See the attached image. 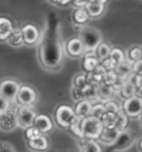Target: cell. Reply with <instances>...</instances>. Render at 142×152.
<instances>
[{
	"label": "cell",
	"mask_w": 142,
	"mask_h": 152,
	"mask_svg": "<svg viewBox=\"0 0 142 152\" xmlns=\"http://www.w3.org/2000/svg\"><path fill=\"white\" fill-rule=\"evenodd\" d=\"M38 47V58L41 67L47 71H59L62 68L64 51L61 42L60 23L57 19L51 18L47 22Z\"/></svg>",
	"instance_id": "cell-1"
},
{
	"label": "cell",
	"mask_w": 142,
	"mask_h": 152,
	"mask_svg": "<svg viewBox=\"0 0 142 152\" xmlns=\"http://www.w3.org/2000/svg\"><path fill=\"white\" fill-rule=\"evenodd\" d=\"M80 39L83 43L86 52H94L97 47L102 42V34L91 26H84L80 29Z\"/></svg>",
	"instance_id": "cell-2"
},
{
	"label": "cell",
	"mask_w": 142,
	"mask_h": 152,
	"mask_svg": "<svg viewBox=\"0 0 142 152\" xmlns=\"http://www.w3.org/2000/svg\"><path fill=\"white\" fill-rule=\"evenodd\" d=\"M80 131L82 134V139L84 140H98L100 137L103 126L99 119L87 117L79 121Z\"/></svg>",
	"instance_id": "cell-3"
},
{
	"label": "cell",
	"mask_w": 142,
	"mask_h": 152,
	"mask_svg": "<svg viewBox=\"0 0 142 152\" xmlns=\"http://www.w3.org/2000/svg\"><path fill=\"white\" fill-rule=\"evenodd\" d=\"M54 121L60 128H70L75 123L79 122L80 120L77 118L71 107L67 104H60L54 111Z\"/></svg>",
	"instance_id": "cell-4"
},
{
	"label": "cell",
	"mask_w": 142,
	"mask_h": 152,
	"mask_svg": "<svg viewBox=\"0 0 142 152\" xmlns=\"http://www.w3.org/2000/svg\"><path fill=\"white\" fill-rule=\"evenodd\" d=\"M38 100V92L34 87L30 85H20L18 90L16 101L19 107H32L36 104Z\"/></svg>",
	"instance_id": "cell-5"
},
{
	"label": "cell",
	"mask_w": 142,
	"mask_h": 152,
	"mask_svg": "<svg viewBox=\"0 0 142 152\" xmlns=\"http://www.w3.org/2000/svg\"><path fill=\"white\" fill-rule=\"evenodd\" d=\"M36 111L31 107H18L16 110V117H17L18 127L22 129H28L34 126V121L36 119Z\"/></svg>",
	"instance_id": "cell-6"
},
{
	"label": "cell",
	"mask_w": 142,
	"mask_h": 152,
	"mask_svg": "<svg viewBox=\"0 0 142 152\" xmlns=\"http://www.w3.org/2000/svg\"><path fill=\"white\" fill-rule=\"evenodd\" d=\"M121 110L128 118H138L142 114V98L134 97L127 99L122 103Z\"/></svg>",
	"instance_id": "cell-7"
},
{
	"label": "cell",
	"mask_w": 142,
	"mask_h": 152,
	"mask_svg": "<svg viewBox=\"0 0 142 152\" xmlns=\"http://www.w3.org/2000/svg\"><path fill=\"white\" fill-rule=\"evenodd\" d=\"M64 55L70 58H82L86 53V49L79 37H73L66 41L63 46Z\"/></svg>",
	"instance_id": "cell-8"
},
{
	"label": "cell",
	"mask_w": 142,
	"mask_h": 152,
	"mask_svg": "<svg viewBox=\"0 0 142 152\" xmlns=\"http://www.w3.org/2000/svg\"><path fill=\"white\" fill-rule=\"evenodd\" d=\"M20 30L23 37V45L26 47H34L39 43L41 34L37 26L32 23H26Z\"/></svg>",
	"instance_id": "cell-9"
},
{
	"label": "cell",
	"mask_w": 142,
	"mask_h": 152,
	"mask_svg": "<svg viewBox=\"0 0 142 152\" xmlns=\"http://www.w3.org/2000/svg\"><path fill=\"white\" fill-rule=\"evenodd\" d=\"M20 83L13 79H4L0 81V96L9 101H16Z\"/></svg>",
	"instance_id": "cell-10"
},
{
	"label": "cell",
	"mask_w": 142,
	"mask_h": 152,
	"mask_svg": "<svg viewBox=\"0 0 142 152\" xmlns=\"http://www.w3.org/2000/svg\"><path fill=\"white\" fill-rule=\"evenodd\" d=\"M18 127L16 110L8 109L4 113L0 114V130L4 132H10Z\"/></svg>",
	"instance_id": "cell-11"
},
{
	"label": "cell",
	"mask_w": 142,
	"mask_h": 152,
	"mask_svg": "<svg viewBox=\"0 0 142 152\" xmlns=\"http://www.w3.org/2000/svg\"><path fill=\"white\" fill-rule=\"evenodd\" d=\"M84 9L90 19L100 18L107 9V1L105 0H88Z\"/></svg>",
	"instance_id": "cell-12"
},
{
	"label": "cell",
	"mask_w": 142,
	"mask_h": 152,
	"mask_svg": "<svg viewBox=\"0 0 142 152\" xmlns=\"http://www.w3.org/2000/svg\"><path fill=\"white\" fill-rule=\"evenodd\" d=\"M32 127L37 129L41 134L46 135L53 130V122L46 114H37Z\"/></svg>",
	"instance_id": "cell-13"
},
{
	"label": "cell",
	"mask_w": 142,
	"mask_h": 152,
	"mask_svg": "<svg viewBox=\"0 0 142 152\" xmlns=\"http://www.w3.org/2000/svg\"><path fill=\"white\" fill-rule=\"evenodd\" d=\"M27 147L32 152H47L50 149V140L47 135L41 134L36 139L27 141Z\"/></svg>",
	"instance_id": "cell-14"
},
{
	"label": "cell",
	"mask_w": 142,
	"mask_h": 152,
	"mask_svg": "<svg viewBox=\"0 0 142 152\" xmlns=\"http://www.w3.org/2000/svg\"><path fill=\"white\" fill-rule=\"evenodd\" d=\"M121 131L118 130L117 128H103L102 132H101L100 137L98 138V141L102 144L109 145V147H112L114 145V143L117 142L119 134H120Z\"/></svg>",
	"instance_id": "cell-15"
},
{
	"label": "cell",
	"mask_w": 142,
	"mask_h": 152,
	"mask_svg": "<svg viewBox=\"0 0 142 152\" xmlns=\"http://www.w3.org/2000/svg\"><path fill=\"white\" fill-rule=\"evenodd\" d=\"M134 137L133 134L128 130H123L120 132L119 134V138H118L117 142L114 143V151L117 152H121L125 151L127 149H129L131 147V144L133 142Z\"/></svg>",
	"instance_id": "cell-16"
},
{
	"label": "cell",
	"mask_w": 142,
	"mask_h": 152,
	"mask_svg": "<svg viewBox=\"0 0 142 152\" xmlns=\"http://www.w3.org/2000/svg\"><path fill=\"white\" fill-rule=\"evenodd\" d=\"M100 64V61L98 60L94 52H86L82 56V69L87 75L92 72Z\"/></svg>",
	"instance_id": "cell-17"
},
{
	"label": "cell",
	"mask_w": 142,
	"mask_h": 152,
	"mask_svg": "<svg viewBox=\"0 0 142 152\" xmlns=\"http://www.w3.org/2000/svg\"><path fill=\"white\" fill-rule=\"evenodd\" d=\"M13 29L12 21L9 18L0 16V42H6Z\"/></svg>",
	"instance_id": "cell-18"
},
{
	"label": "cell",
	"mask_w": 142,
	"mask_h": 152,
	"mask_svg": "<svg viewBox=\"0 0 142 152\" xmlns=\"http://www.w3.org/2000/svg\"><path fill=\"white\" fill-rule=\"evenodd\" d=\"M91 108H92V103L88 100H82V101H79L75 103V107L73 111H75V114L77 115V118L79 120H82V119L87 118L90 115V112H91Z\"/></svg>",
	"instance_id": "cell-19"
},
{
	"label": "cell",
	"mask_w": 142,
	"mask_h": 152,
	"mask_svg": "<svg viewBox=\"0 0 142 152\" xmlns=\"http://www.w3.org/2000/svg\"><path fill=\"white\" fill-rule=\"evenodd\" d=\"M105 72L107 71L99 64L93 71L87 75L88 85L93 86V87H98L100 83H102V80H103V77H105Z\"/></svg>",
	"instance_id": "cell-20"
},
{
	"label": "cell",
	"mask_w": 142,
	"mask_h": 152,
	"mask_svg": "<svg viewBox=\"0 0 142 152\" xmlns=\"http://www.w3.org/2000/svg\"><path fill=\"white\" fill-rule=\"evenodd\" d=\"M113 96H114V90L112 89V87L107 86L105 83H100L97 87V98L101 101H111Z\"/></svg>",
	"instance_id": "cell-21"
},
{
	"label": "cell",
	"mask_w": 142,
	"mask_h": 152,
	"mask_svg": "<svg viewBox=\"0 0 142 152\" xmlns=\"http://www.w3.org/2000/svg\"><path fill=\"white\" fill-rule=\"evenodd\" d=\"M90 20L88 13L84 8L75 9V11L72 13V21L75 26H79L80 28H82L87 25V22Z\"/></svg>",
	"instance_id": "cell-22"
},
{
	"label": "cell",
	"mask_w": 142,
	"mask_h": 152,
	"mask_svg": "<svg viewBox=\"0 0 142 152\" xmlns=\"http://www.w3.org/2000/svg\"><path fill=\"white\" fill-rule=\"evenodd\" d=\"M114 72L117 73L118 78H121L127 80L131 75H132V64H130L129 61H122L121 64H119L114 68Z\"/></svg>",
	"instance_id": "cell-23"
},
{
	"label": "cell",
	"mask_w": 142,
	"mask_h": 152,
	"mask_svg": "<svg viewBox=\"0 0 142 152\" xmlns=\"http://www.w3.org/2000/svg\"><path fill=\"white\" fill-rule=\"evenodd\" d=\"M125 57H127V61H129L131 64H135L138 61H141L142 60V48L139 46H132L130 47L129 49L127 50V53H125Z\"/></svg>",
	"instance_id": "cell-24"
},
{
	"label": "cell",
	"mask_w": 142,
	"mask_h": 152,
	"mask_svg": "<svg viewBox=\"0 0 142 152\" xmlns=\"http://www.w3.org/2000/svg\"><path fill=\"white\" fill-rule=\"evenodd\" d=\"M6 42L8 43L9 46L12 47V48H21V47L25 46L23 45V37H22V34H21V30L18 29V28L17 29L15 28Z\"/></svg>",
	"instance_id": "cell-25"
},
{
	"label": "cell",
	"mask_w": 142,
	"mask_h": 152,
	"mask_svg": "<svg viewBox=\"0 0 142 152\" xmlns=\"http://www.w3.org/2000/svg\"><path fill=\"white\" fill-rule=\"evenodd\" d=\"M135 92H137V88L128 80H125V82L123 83L121 89L119 90L120 97H121L123 100H127V99H130V98L134 97V96H135Z\"/></svg>",
	"instance_id": "cell-26"
},
{
	"label": "cell",
	"mask_w": 142,
	"mask_h": 152,
	"mask_svg": "<svg viewBox=\"0 0 142 152\" xmlns=\"http://www.w3.org/2000/svg\"><path fill=\"white\" fill-rule=\"evenodd\" d=\"M110 51H111V46L107 42H102L97 47V49L94 50V53H96L97 58L99 61H102V60L107 59L110 55Z\"/></svg>",
	"instance_id": "cell-27"
},
{
	"label": "cell",
	"mask_w": 142,
	"mask_h": 152,
	"mask_svg": "<svg viewBox=\"0 0 142 152\" xmlns=\"http://www.w3.org/2000/svg\"><path fill=\"white\" fill-rule=\"evenodd\" d=\"M129 123V118L125 115V113L120 109V111L116 114V121H114V128H117L118 130L123 131Z\"/></svg>",
	"instance_id": "cell-28"
},
{
	"label": "cell",
	"mask_w": 142,
	"mask_h": 152,
	"mask_svg": "<svg viewBox=\"0 0 142 152\" xmlns=\"http://www.w3.org/2000/svg\"><path fill=\"white\" fill-rule=\"evenodd\" d=\"M109 58L111 59V61H112L113 64L117 66V64H121L122 61H124L125 56H124L123 50L120 49V48H111V51H110Z\"/></svg>",
	"instance_id": "cell-29"
},
{
	"label": "cell",
	"mask_w": 142,
	"mask_h": 152,
	"mask_svg": "<svg viewBox=\"0 0 142 152\" xmlns=\"http://www.w3.org/2000/svg\"><path fill=\"white\" fill-rule=\"evenodd\" d=\"M81 152H102L99 142L94 140H84Z\"/></svg>",
	"instance_id": "cell-30"
},
{
	"label": "cell",
	"mask_w": 142,
	"mask_h": 152,
	"mask_svg": "<svg viewBox=\"0 0 142 152\" xmlns=\"http://www.w3.org/2000/svg\"><path fill=\"white\" fill-rule=\"evenodd\" d=\"M87 86H88L87 75H84V73H78V75H75L73 77V79H72V87L80 89V90H83Z\"/></svg>",
	"instance_id": "cell-31"
},
{
	"label": "cell",
	"mask_w": 142,
	"mask_h": 152,
	"mask_svg": "<svg viewBox=\"0 0 142 152\" xmlns=\"http://www.w3.org/2000/svg\"><path fill=\"white\" fill-rule=\"evenodd\" d=\"M82 92H83L84 100H88V101L91 102V101H93V100L98 99V98H97V87L88 85L83 90H82Z\"/></svg>",
	"instance_id": "cell-32"
},
{
	"label": "cell",
	"mask_w": 142,
	"mask_h": 152,
	"mask_svg": "<svg viewBox=\"0 0 142 152\" xmlns=\"http://www.w3.org/2000/svg\"><path fill=\"white\" fill-rule=\"evenodd\" d=\"M100 121L103 128H113L114 127V121H116V114L105 112V114L101 117Z\"/></svg>",
	"instance_id": "cell-33"
},
{
	"label": "cell",
	"mask_w": 142,
	"mask_h": 152,
	"mask_svg": "<svg viewBox=\"0 0 142 152\" xmlns=\"http://www.w3.org/2000/svg\"><path fill=\"white\" fill-rule=\"evenodd\" d=\"M105 110L103 103H98V104L92 106L91 112H90V115H89V117H92V118H96L100 120L101 117L105 114Z\"/></svg>",
	"instance_id": "cell-34"
},
{
	"label": "cell",
	"mask_w": 142,
	"mask_h": 152,
	"mask_svg": "<svg viewBox=\"0 0 142 152\" xmlns=\"http://www.w3.org/2000/svg\"><path fill=\"white\" fill-rule=\"evenodd\" d=\"M117 80H118V76H117V73L114 72V70H112V71H107L105 77H103L102 83H105V85H107V86H110V87H113V86L116 85Z\"/></svg>",
	"instance_id": "cell-35"
},
{
	"label": "cell",
	"mask_w": 142,
	"mask_h": 152,
	"mask_svg": "<svg viewBox=\"0 0 142 152\" xmlns=\"http://www.w3.org/2000/svg\"><path fill=\"white\" fill-rule=\"evenodd\" d=\"M105 106V110L107 113H111V114H117L119 111H120V107L118 106L116 102L113 101H107L103 103Z\"/></svg>",
	"instance_id": "cell-36"
},
{
	"label": "cell",
	"mask_w": 142,
	"mask_h": 152,
	"mask_svg": "<svg viewBox=\"0 0 142 152\" xmlns=\"http://www.w3.org/2000/svg\"><path fill=\"white\" fill-rule=\"evenodd\" d=\"M70 96H71V99H72L75 103H77V102H79V101H82V100H84L82 90L77 89V88H75V87H72V88H71Z\"/></svg>",
	"instance_id": "cell-37"
},
{
	"label": "cell",
	"mask_w": 142,
	"mask_h": 152,
	"mask_svg": "<svg viewBox=\"0 0 142 152\" xmlns=\"http://www.w3.org/2000/svg\"><path fill=\"white\" fill-rule=\"evenodd\" d=\"M41 133L37 130V129H34V127L31 128H28V129H26V132H25V137H26V140L27 141H29V140H34L38 137H40Z\"/></svg>",
	"instance_id": "cell-38"
},
{
	"label": "cell",
	"mask_w": 142,
	"mask_h": 152,
	"mask_svg": "<svg viewBox=\"0 0 142 152\" xmlns=\"http://www.w3.org/2000/svg\"><path fill=\"white\" fill-rule=\"evenodd\" d=\"M0 152H17V150L10 142L0 141Z\"/></svg>",
	"instance_id": "cell-39"
},
{
	"label": "cell",
	"mask_w": 142,
	"mask_h": 152,
	"mask_svg": "<svg viewBox=\"0 0 142 152\" xmlns=\"http://www.w3.org/2000/svg\"><path fill=\"white\" fill-rule=\"evenodd\" d=\"M8 109H10V101L0 96V114L4 113Z\"/></svg>",
	"instance_id": "cell-40"
},
{
	"label": "cell",
	"mask_w": 142,
	"mask_h": 152,
	"mask_svg": "<svg viewBox=\"0 0 142 152\" xmlns=\"http://www.w3.org/2000/svg\"><path fill=\"white\" fill-rule=\"evenodd\" d=\"M50 2H52V4L57 6V7H60V8H66V7L71 4L70 0H53V1H50Z\"/></svg>",
	"instance_id": "cell-41"
},
{
	"label": "cell",
	"mask_w": 142,
	"mask_h": 152,
	"mask_svg": "<svg viewBox=\"0 0 142 152\" xmlns=\"http://www.w3.org/2000/svg\"><path fill=\"white\" fill-rule=\"evenodd\" d=\"M88 2V0H72L71 1V6L75 9H79V8H84L86 7V4Z\"/></svg>",
	"instance_id": "cell-42"
},
{
	"label": "cell",
	"mask_w": 142,
	"mask_h": 152,
	"mask_svg": "<svg viewBox=\"0 0 142 152\" xmlns=\"http://www.w3.org/2000/svg\"><path fill=\"white\" fill-rule=\"evenodd\" d=\"M138 150L140 152H142V139L139 141V143H138Z\"/></svg>",
	"instance_id": "cell-43"
},
{
	"label": "cell",
	"mask_w": 142,
	"mask_h": 152,
	"mask_svg": "<svg viewBox=\"0 0 142 152\" xmlns=\"http://www.w3.org/2000/svg\"><path fill=\"white\" fill-rule=\"evenodd\" d=\"M63 152H69V151H63Z\"/></svg>",
	"instance_id": "cell-44"
}]
</instances>
